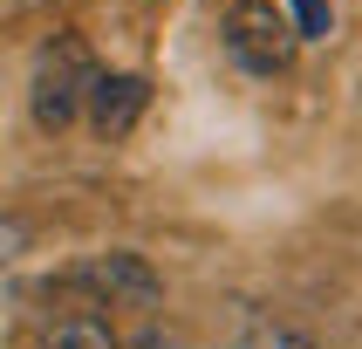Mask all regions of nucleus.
<instances>
[{
  "mask_svg": "<svg viewBox=\"0 0 362 349\" xmlns=\"http://www.w3.org/2000/svg\"><path fill=\"white\" fill-rule=\"evenodd\" d=\"M89 82H96V55L89 41L62 28L55 41H41L35 76H28V117H35L41 137H62L82 123V103H89Z\"/></svg>",
  "mask_w": 362,
  "mask_h": 349,
  "instance_id": "nucleus-1",
  "label": "nucleus"
},
{
  "mask_svg": "<svg viewBox=\"0 0 362 349\" xmlns=\"http://www.w3.org/2000/svg\"><path fill=\"white\" fill-rule=\"evenodd\" d=\"M69 294H82V308H137V315H151V308L164 302V274L144 253H130V246H117V253H89V261L62 267V281Z\"/></svg>",
  "mask_w": 362,
  "mask_h": 349,
  "instance_id": "nucleus-2",
  "label": "nucleus"
},
{
  "mask_svg": "<svg viewBox=\"0 0 362 349\" xmlns=\"http://www.w3.org/2000/svg\"><path fill=\"white\" fill-rule=\"evenodd\" d=\"M219 48L240 76H281L294 55V21L274 0H233L219 21Z\"/></svg>",
  "mask_w": 362,
  "mask_h": 349,
  "instance_id": "nucleus-3",
  "label": "nucleus"
},
{
  "mask_svg": "<svg viewBox=\"0 0 362 349\" xmlns=\"http://www.w3.org/2000/svg\"><path fill=\"white\" fill-rule=\"evenodd\" d=\"M144 110H151V82H144L137 69H96L89 103H82V123H89L103 144H123L144 123Z\"/></svg>",
  "mask_w": 362,
  "mask_h": 349,
  "instance_id": "nucleus-4",
  "label": "nucleus"
},
{
  "mask_svg": "<svg viewBox=\"0 0 362 349\" xmlns=\"http://www.w3.org/2000/svg\"><path fill=\"white\" fill-rule=\"evenodd\" d=\"M233 349H322V336L308 322H294V315H281V308L240 302V315H233Z\"/></svg>",
  "mask_w": 362,
  "mask_h": 349,
  "instance_id": "nucleus-5",
  "label": "nucleus"
},
{
  "mask_svg": "<svg viewBox=\"0 0 362 349\" xmlns=\"http://www.w3.org/2000/svg\"><path fill=\"white\" fill-rule=\"evenodd\" d=\"M41 349H123V336L96 308H69V315H55V322L41 328Z\"/></svg>",
  "mask_w": 362,
  "mask_h": 349,
  "instance_id": "nucleus-6",
  "label": "nucleus"
},
{
  "mask_svg": "<svg viewBox=\"0 0 362 349\" xmlns=\"http://www.w3.org/2000/svg\"><path fill=\"white\" fill-rule=\"evenodd\" d=\"M21 253H35V219H21V212H0V267H14Z\"/></svg>",
  "mask_w": 362,
  "mask_h": 349,
  "instance_id": "nucleus-7",
  "label": "nucleus"
},
{
  "mask_svg": "<svg viewBox=\"0 0 362 349\" xmlns=\"http://www.w3.org/2000/svg\"><path fill=\"white\" fill-rule=\"evenodd\" d=\"M123 349H185L178 336H171V328H158V322H144L137 336H123Z\"/></svg>",
  "mask_w": 362,
  "mask_h": 349,
  "instance_id": "nucleus-8",
  "label": "nucleus"
},
{
  "mask_svg": "<svg viewBox=\"0 0 362 349\" xmlns=\"http://www.w3.org/2000/svg\"><path fill=\"white\" fill-rule=\"evenodd\" d=\"M219 349H233V343H219Z\"/></svg>",
  "mask_w": 362,
  "mask_h": 349,
  "instance_id": "nucleus-9",
  "label": "nucleus"
}]
</instances>
